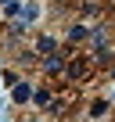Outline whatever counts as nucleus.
<instances>
[{
	"instance_id": "obj_2",
	"label": "nucleus",
	"mask_w": 115,
	"mask_h": 122,
	"mask_svg": "<svg viewBox=\"0 0 115 122\" xmlns=\"http://www.w3.org/2000/svg\"><path fill=\"white\" fill-rule=\"evenodd\" d=\"M68 76H72V79H79V76H86V65H83V61H76V65H68Z\"/></svg>"
},
{
	"instance_id": "obj_1",
	"label": "nucleus",
	"mask_w": 115,
	"mask_h": 122,
	"mask_svg": "<svg viewBox=\"0 0 115 122\" xmlns=\"http://www.w3.org/2000/svg\"><path fill=\"white\" fill-rule=\"evenodd\" d=\"M29 97H32V90L25 83H15V101H29Z\"/></svg>"
}]
</instances>
